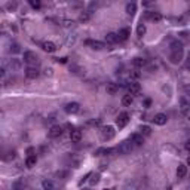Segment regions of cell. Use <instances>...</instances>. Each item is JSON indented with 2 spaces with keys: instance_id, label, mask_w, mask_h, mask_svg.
<instances>
[{
  "instance_id": "obj_30",
  "label": "cell",
  "mask_w": 190,
  "mask_h": 190,
  "mask_svg": "<svg viewBox=\"0 0 190 190\" xmlns=\"http://www.w3.org/2000/svg\"><path fill=\"white\" fill-rule=\"evenodd\" d=\"M89 177H91V180H89V184H91V186L98 184V181H100V174H91Z\"/></svg>"
},
{
  "instance_id": "obj_15",
  "label": "cell",
  "mask_w": 190,
  "mask_h": 190,
  "mask_svg": "<svg viewBox=\"0 0 190 190\" xmlns=\"http://www.w3.org/2000/svg\"><path fill=\"white\" fill-rule=\"evenodd\" d=\"M70 73L76 74V76H82V74H85V69L80 67V66H77V64H71L70 66Z\"/></svg>"
},
{
  "instance_id": "obj_10",
  "label": "cell",
  "mask_w": 190,
  "mask_h": 190,
  "mask_svg": "<svg viewBox=\"0 0 190 190\" xmlns=\"http://www.w3.org/2000/svg\"><path fill=\"white\" fill-rule=\"evenodd\" d=\"M79 110H80V105L77 103H69L66 105V111L69 114H76V113H79Z\"/></svg>"
},
{
  "instance_id": "obj_23",
  "label": "cell",
  "mask_w": 190,
  "mask_h": 190,
  "mask_svg": "<svg viewBox=\"0 0 190 190\" xmlns=\"http://www.w3.org/2000/svg\"><path fill=\"white\" fill-rule=\"evenodd\" d=\"M36 163H37V156L36 155H28V157L25 159V165H27V168H33V166H36Z\"/></svg>"
},
{
  "instance_id": "obj_36",
  "label": "cell",
  "mask_w": 190,
  "mask_h": 190,
  "mask_svg": "<svg viewBox=\"0 0 190 190\" xmlns=\"http://www.w3.org/2000/svg\"><path fill=\"white\" fill-rule=\"evenodd\" d=\"M73 25H74V21H70V19L63 21V27H66V28H73Z\"/></svg>"
},
{
  "instance_id": "obj_34",
  "label": "cell",
  "mask_w": 190,
  "mask_h": 190,
  "mask_svg": "<svg viewBox=\"0 0 190 190\" xmlns=\"http://www.w3.org/2000/svg\"><path fill=\"white\" fill-rule=\"evenodd\" d=\"M28 3H30V6H31L33 9H40V6H42V2H40V0H28Z\"/></svg>"
},
{
  "instance_id": "obj_45",
  "label": "cell",
  "mask_w": 190,
  "mask_h": 190,
  "mask_svg": "<svg viewBox=\"0 0 190 190\" xmlns=\"http://www.w3.org/2000/svg\"><path fill=\"white\" fill-rule=\"evenodd\" d=\"M33 153H34V149H33V147L27 149V155H33Z\"/></svg>"
},
{
  "instance_id": "obj_39",
  "label": "cell",
  "mask_w": 190,
  "mask_h": 190,
  "mask_svg": "<svg viewBox=\"0 0 190 190\" xmlns=\"http://www.w3.org/2000/svg\"><path fill=\"white\" fill-rule=\"evenodd\" d=\"M11 52H14V53H17V52H19V45H17V43L11 45Z\"/></svg>"
},
{
  "instance_id": "obj_32",
  "label": "cell",
  "mask_w": 190,
  "mask_h": 190,
  "mask_svg": "<svg viewBox=\"0 0 190 190\" xmlns=\"http://www.w3.org/2000/svg\"><path fill=\"white\" fill-rule=\"evenodd\" d=\"M42 187H43L45 190H52L53 187H55V184L52 183L51 180H45V181L42 183Z\"/></svg>"
},
{
  "instance_id": "obj_4",
  "label": "cell",
  "mask_w": 190,
  "mask_h": 190,
  "mask_svg": "<svg viewBox=\"0 0 190 190\" xmlns=\"http://www.w3.org/2000/svg\"><path fill=\"white\" fill-rule=\"evenodd\" d=\"M116 123H118V126L119 128H125L128 123H129V114L126 113V111H123V113H121L119 116H118V119H116Z\"/></svg>"
},
{
  "instance_id": "obj_24",
  "label": "cell",
  "mask_w": 190,
  "mask_h": 190,
  "mask_svg": "<svg viewBox=\"0 0 190 190\" xmlns=\"http://www.w3.org/2000/svg\"><path fill=\"white\" fill-rule=\"evenodd\" d=\"M105 89H107V92H108L110 95H114V94L119 92V85H118V83H107Z\"/></svg>"
},
{
  "instance_id": "obj_37",
  "label": "cell",
  "mask_w": 190,
  "mask_h": 190,
  "mask_svg": "<svg viewBox=\"0 0 190 190\" xmlns=\"http://www.w3.org/2000/svg\"><path fill=\"white\" fill-rule=\"evenodd\" d=\"M140 76H141V73L137 71V70H132V71L129 73V77H131V79H140Z\"/></svg>"
},
{
  "instance_id": "obj_28",
  "label": "cell",
  "mask_w": 190,
  "mask_h": 190,
  "mask_svg": "<svg viewBox=\"0 0 190 190\" xmlns=\"http://www.w3.org/2000/svg\"><path fill=\"white\" fill-rule=\"evenodd\" d=\"M171 51H183V43L178 40H174L171 43Z\"/></svg>"
},
{
  "instance_id": "obj_20",
  "label": "cell",
  "mask_w": 190,
  "mask_h": 190,
  "mask_svg": "<svg viewBox=\"0 0 190 190\" xmlns=\"http://www.w3.org/2000/svg\"><path fill=\"white\" fill-rule=\"evenodd\" d=\"M132 64H134L137 69H143V67H146V66H147V61H146L144 58H141V56H137V58H134V60H132Z\"/></svg>"
},
{
  "instance_id": "obj_9",
  "label": "cell",
  "mask_w": 190,
  "mask_h": 190,
  "mask_svg": "<svg viewBox=\"0 0 190 190\" xmlns=\"http://www.w3.org/2000/svg\"><path fill=\"white\" fill-rule=\"evenodd\" d=\"M61 135H63V128L60 125H53L51 128V131H49V137L51 138H58Z\"/></svg>"
},
{
  "instance_id": "obj_27",
  "label": "cell",
  "mask_w": 190,
  "mask_h": 190,
  "mask_svg": "<svg viewBox=\"0 0 190 190\" xmlns=\"http://www.w3.org/2000/svg\"><path fill=\"white\" fill-rule=\"evenodd\" d=\"M140 131H141V135H146V137L152 135V128L147 126V125H143V126L140 128Z\"/></svg>"
},
{
  "instance_id": "obj_42",
  "label": "cell",
  "mask_w": 190,
  "mask_h": 190,
  "mask_svg": "<svg viewBox=\"0 0 190 190\" xmlns=\"http://www.w3.org/2000/svg\"><path fill=\"white\" fill-rule=\"evenodd\" d=\"M156 0H143V6H150V5H153Z\"/></svg>"
},
{
  "instance_id": "obj_13",
  "label": "cell",
  "mask_w": 190,
  "mask_h": 190,
  "mask_svg": "<svg viewBox=\"0 0 190 190\" xmlns=\"http://www.w3.org/2000/svg\"><path fill=\"white\" fill-rule=\"evenodd\" d=\"M42 49L45 52H48V53H52V52L56 51V45L53 42H43L42 43Z\"/></svg>"
},
{
  "instance_id": "obj_41",
  "label": "cell",
  "mask_w": 190,
  "mask_h": 190,
  "mask_svg": "<svg viewBox=\"0 0 190 190\" xmlns=\"http://www.w3.org/2000/svg\"><path fill=\"white\" fill-rule=\"evenodd\" d=\"M143 105H144L146 108H149V107L152 105V100H150V98H146V100H144V103H143Z\"/></svg>"
},
{
  "instance_id": "obj_7",
  "label": "cell",
  "mask_w": 190,
  "mask_h": 190,
  "mask_svg": "<svg viewBox=\"0 0 190 190\" xmlns=\"http://www.w3.org/2000/svg\"><path fill=\"white\" fill-rule=\"evenodd\" d=\"M86 45L91 46L92 49H95V51H101V49L105 48V43L100 42V40H86Z\"/></svg>"
},
{
  "instance_id": "obj_2",
  "label": "cell",
  "mask_w": 190,
  "mask_h": 190,
  "mask_svg": "<svg viewBox=\"0 0 190 190\" xmlns=\"http://www.w3.org/2000/svg\"><path fill=\"white\" fill-rule=\"evenodd\" d=\"M22 60H24V63H27L28 66H36V64L39 63V56H37V53L33 52V51H25L24 52Z\"/></svg>"
},
{
  "instance_id": "obj_19",
  "label": "cell",
  "mask_w": 190,
  "mask_h": 190,
  "mask_svg": "<svg viewBox=\"0 0 190 190\" xmlns=\"http://www.w3.org/2000/svg\"><path fill=\"white\" fill-rule=\"evenodd\" d=\"M187 175V166L184 163H180L178 168H177V177L178 178H184Z\"/></svg>"
},
{
  "instance_id": "obj_33",
  "label": "cell",
  "mask_w": 190,
  "mask_h": 190,
  "mask_svg": "<svg viewBox=\"0 0 190 190\" xmlns=\"http://www.w3.org/2000/svg\"><path fill=\"white\" fill-rule=\"evenodd\" d=\"M9 67L12 70H18L21 67V63H19V60H12L11 63H9Z\"/></svg>"
},
{
  "instance_id": "obj_5",
  "label": "cell",
  "mask_w": 190,
  "mask_h": 190,
  "mask_svg": "<svg viewBox=\"0 0 190 190\" xmlns=\"http://www.w3.org/2000/svg\"><path fill=\"white\" fill-rule=\"evenodd\" d=\"M180 110H181V113H183V116L184 118H189V101L184 98V97H181L180 98Z\"/></svg>"
},
{
  "instance_id": "obj_1",
  "label": "cell",
  "mask_w": 190,
  "mask_h": 190,
  "mask_svg": "<svg viewBox=\"0 0 190 190\" xmlns=\"http://www.w3.org/2000/svg\"><path fill=\"white\" fill-rule=\"evenodd\" d=\"M132 150H134V144H132L131 140L122 141L121 144L118 146V149H116V152H119L121 155H128V153H131Z\"/></svg>"
},
{
  "instance_id": "obj_11",
  "label": "cell",
  "mask_w": 190,
  "mask_h": 190,
  "mask_svg": "<svg viewBox=\"0 0 190 190\" xmlns=\"http://www.w3.org/2000/svg\"><path fill=\"white\" fill-rule=\"evenodd\" d=\"M140 89H141V86H140L138 82H131V83L128 85V94H131V95L134 97V95H137L140 92Z\"/></svg>"
},
{
  "instance_id": "obj_26",
  "label": "cell",
  "mask_w": 190,
  "mask_h": 190,
  "mask_svg": "<svg viewBox=\"0 0 190 190\" xmlns=\"http://www.w3.org/2000/svg\"><path fill=\"white\" fill-rule=\"evenodd\" d=\"M134 101V97L131 95V94H128V95H123V98H122V104L123 105H131Z\"/></svg>"
},
{
  "instance_id": "obj_22",
  "label": "cell",
  "mask_w": 190,
  "mask_h": 190,
  "mask_svg": "<svg viewBox=\"0 0 190 190\" xmlns=\"http://www.w3.org/2000/svg\"><path fill=\"white\" fill-rule=\"evenodd\" d=\"M129 36H131V30H129V28H122V30H119V33H118V39H119V40H128Z\"/></svg>"
},
{
  "instance_id": "obj_3",
  "label": "cell",
  "mask_w": 190,
  "mask_h": 190,
  "mask_svg": "<svg viewBox=\"0 0 190 190\" xmlns=\"http://www.w3.org/2000/svg\"><path fill=\"white\" fill-rule=\"evenodd\" d=\"M114 135H116V131H114V128L111 125H107V126L101 128V137H103V140L110 141V140L114 138Z\"/></svg>"
},
{
  "instance_id": "obj_14",
  "label": "cell",
  "mask_w": 190,
  "mask_h": 190,
  "mask_svg": "<svg viewBox=\"0 0 190 190\" xmlns=\"http://www.w3.org/2000/svg\"><path fill=\"white\" fill-rule=\"evenodd\" d=\"M129 140L132 141L134 146H143L144 144V135H141V134H132Z\"/></svg>"
},
{
  "instance_id": "obj_6",
  "label": "cell",
  "mask_w": 190,
  "mask_h": 190,
  "mask_svg": "<svg viewBox=\"0 0 190 190\" xmlns=\"http://www.w3.org/2000/svg\"><path fill=\"white\" fill-rule=\"evenodd\" d=\"M169 61L172 64H180L183 61V51H172V53L169 55Z\"/></svg>"
},
{
  "instance_id": "obj_17",
  "label": "cell",
  "mask_w": 190,
  "mask_h": 190,
  "mask_svg": "<svg viewBox=\"0 0 190 190\" xmlns=\"http://www.w3.org/2000/svg\"><path fill=\"white\" fill-rule=\"evenodd\" d=\"M146 18H149V19L153 21V22H159V21L162 19V14H160V12H147V14H146Z\"/></svg>"
},
{
  "instance_id": "obj_8",
  "label": "cell",
  "mask_w": 190,
  "mask_h": 190,
  "mask_svg": "<svg viewBox=\"0 0 190 190\" xmlns=\"http://www.w3.org/2000/svg\"><path fill=\"white\" fill-rule=\"evenodd\" d=\"M24 73H25V77H28V79H37L39 74H40V71L36 67H27L24 70Z\"/></svg>"
},
{
  "instance_id": "obj_38",
  "label": "cell",
  "mask_w": 190,
  "mask_h": 190,
  "mask_svg": "<svg viewBox=\"0 0 190 190\" xmlns=\"http://www.w3.org/2000/svg\"><path fill=\"white\" fill-rule=\"evenodd\" d=\"M55 177H60V178H67L69 177V171H58L55 174Z\"/></svg>"
},
{
  "instance_id": "obj_25",
  "label": "cell",
  "mask_w": 190,
  "mask_h": 190,
  "mask_svg": "<svg viewBox=\"0 0 190 190\" xmlns=\"http://www.w3.org/2000/svg\"><path fill=\"white\" fill-rule=\"evenodd\" d=\"M119 39H118V34L116 33H107V36H105V42L107 43H116Z\"/></svg>"
},
{
  "instance_id": "obj_16",
  "label": "cell",
  "mask_w": 190,
  "mask_h": 190,
  "mask_svg": "<svg viewBox=\"0 0 190 190\" xmlns=\"http://www.w3.org/2000/svg\"><path fill=\"white\" fill-rule=\"evenodd\" d=\"M116 152V149H111V147H104V149H98L97 152H95V156H108L111 155V153H114Z\"/></svg>"
},
{
  "instance_id": "obj_12",
  "label": "cell",
  "mask_w": 190,
  "mask_h": 190,
  "mask_svg": "<svg viewBox=\"0 0 190 190\" xmlns=\"http://www.w3.org/2000/svg\"><path fill=\"white\" fill-rule=\"evenodd\" d=\"M153 121H155L156 125H159V126H163V125L168 122V118H166V114H163V113H157L155 118H153Z\"/></svg>"
},
{
  "instance_id": "obj_21",
  "label": "cell",
  "mask_w": 190,
  "mask_h": 190,
  "mask_svg": "<svg viewBox=\"0 0 190 190\" xmlns=\"http://www.w3.org/2000/svg\"><path fill=\"white\" fill-rule=\"evenodd\" d=\"M135 12H137V3L135 2H129L126 5V14L132 17V15H135Z\"/></svg>"
},
{
  "instance_id": "obj_31",
  "label": "cell",
  "mask_w": 190,
  "mask_h": 190,
  "mask_svg": "<svg viewBox=\"0 0 190 190\" xmlns=\"http://www.w3.org/2000/svg\"><path fill=\"white\" fill-rule=\"evenodd\" d=\"M15 157V152L14 150H8L5 155H2V159H5V160H12Z\"/></svg>"
},
{
  "instance_id": "obj_35",
  "label": "cell",
  "mask_w": 190,
  "mask_h": 190,
  "mask_svg": "<svg viewBox=\"0 0 190 190\" xmlns=\"http://www.w3.org/2000/svg\"><path fill=\"white\" fill-rule=\"evenodd\" d=\"M89 17H91L89 12H82V14L79 15V21H80V22H86L88 19H89Z\"/></svg>"
},
{
  "instance_id": "obj_43",
  "label": "cell",
  "mask_w": 190,
  "mask_h": 190,
  "mask_svg": "<svg viewBox=\"0 0 190 190\" xmlns=\"http://www.w3.org/2000/svg\"><path fill=\"white\" fill-rule=\"evenodd\" d=\"M67 60H69V58H66V56H63V58H56V61L61 63V64H67Z\"/></svg>"
},
{
  "instance_id": "obj_18",
  "label": "cell",
  "mask_w": 190,
  "mask_h": 190,
  "mask_svg": "<svg viewBox=\"0 0 190 190\" xmlns=\"http://www.w3.org/2000/svg\"><path fill=\"white\" fill-rule=\"evenodd\" d=\"M70 140H71V143H79V141L82 140V132H80V131H76V129H71Z\"/></svg>"
},
{
  "instance_id": "obj_44",
  "label": "cell",
  "mask_w": 190,
  "mask_h": 190,
  "mask_svg": "<svg viewBox=\"0 0 190 190\" xmlns=\"http://www.w3.org/2000/svg\"><path fill=\"white\" fill-rule=\"evenodd\" d=\"M5 74H6L5 69H3V67H0V79H2V77H5Z\"/></svg>"
},
{
  "instance_id": "obj_29",
  "label": "cell",
  "mask_w": 190,
  "mask_h": 190,
  "mask_svg": "<svg viewBox=\"0 0 190 190\" xmlns=\"http://www.w3.org/2000/svg\"><path fill=\"white\" fill-rule=\"evenodd\" d=\"M146 30H147V28H146V24H143V22L138 24V27H137V36H138V37H143V36L146 34Z\"/></svg>"
},
{
  "instance_id": "obj_40",
  "label": "cell",
  "mask_w": 190,
  "mask_h": 190,
  "mask_svg": "<svg viewBox=\"0 0 190 190\" xmlns=\"http://www.w3.org/2000/svg\"><path fill=\"white\" fill-rule=\"evenodd\" d=\"M45 76H49V77H52V76H53V70H52L51 67L45 69Z\"/></svg>"
}]
</instances>
